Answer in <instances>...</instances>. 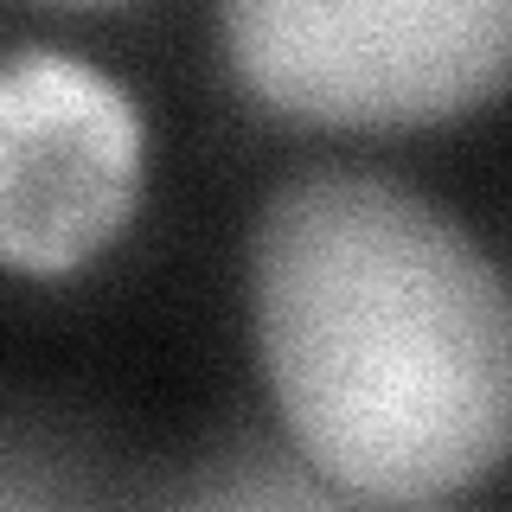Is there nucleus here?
Here are the masks:
<instances>
[{
	"label": "nucleus",
	"instance_id": "nucleus-2",
	"mask_svg": "<svg viewBox=\"0 0 512 512\" xmlns=\"http://www.w3.org/2000/svg\"><path fill=\"white\" fill-rule=\"evenodd\" d=\"M224 58L263 109L320 128H423L512 84V0H231Z\"/></svg>",
	"mask_w": 512,
	"mask_h": 512
},
{
	"label": "nucleus",
	"instance_id": "nucleus-6",
	"mask_svg": "<svg viewBox=\"0 0 512 512\" xmlns=\"http://www.w3.org/2000/svg\"><path fill=\"white\" fill-rule=\"evenodd\" d=\"M397 512H455V506H442V500H429V506H397Z\"/></svg>",
	"mask_w": 512,
	"mask_h": 512
},
{
	"label": "nucleus",
	"instance_id": "nucleus-4",
	"mask_svg": "<svg viewBox=\"0 0 512 512\" xmlns=\"http://www.w3.org/2000/svg\"><path fill=\"white\" fill-rule=\"evenodd\" d=\"M141 512H365V500L320 474L288 429H231L192 468L154 480Z\"/></svg>",
	"mask_w": 512,
	"mask_h": 512
},
{
	"label": "nucleus",
	"instance_id": "nucleus-1",
	"mask_svg": "<svg viewBox=\"0 0 512 512\" xmlns=\"http://www.w3.org/2000/svg\"><path fill=\"white\" fill-rule=\"evenodd\" d=\"M250 320L288 442L365 506L512 461V276L397 173H288L250 231Z\"/></svg>",
	"mask_w": 512,
	"mask_h": 512
},
{
	"label": "nucleus",
	"instance_id": "nucleus-3",
	"mask_svg": "<svg viewBox=\"0 0 512 512\" xmlns=\"http://www.w3.org/2000/svg\"><path fill=\"white\" fill-rule=\"evenodd\" d=\"M141 192V116L116 77L13 45L0 71V250L20 276H64L128 224Z\"/></svg>",
	"mask_w": 512,
	"mask_h": 512
},
{
	"label": "nucleus",
	"instance_id": "nucleus-5",
	"mask_svg": "<svg viewBox=\"0 0 512 512\" xmlns=\"http://www.w3.org/2000/svg\"><path fill=\"white\" fill-rule=\"evenodd\" d=\"M148 487H116L96 468V448L58 416H7L0 448V512H141Z\"/></svg>",
	"mask_w": 512,
	"mask_h": 512
}]
</instances>
